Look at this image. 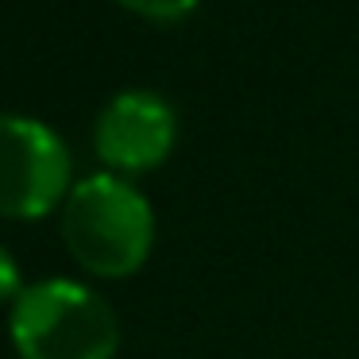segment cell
Listing matches in <instances>:
<instances>
[{"label":"cell","mask_w":359,"mask_h":359,"mask_svg":"<svg viewBox=\"0 0 359 359\" xmlns=\"http://www.w3.org/2000/svg\"><path fill=\"white\" fill-rule=\"evenodd\" d=\"M12 340L24 359H112L116 317L78 282H43L16 297Z\"/></svg>","instance_id":"7a4b0ae2"},{"label":"cell","mask_w":359,"mask_h":359,"mask_svg":"<svg viewBox=\"0 0 359 359\" xmlns=\"http://www.w3.org/2000/svg\"><path fill=\"white\" fill-rule=\"evenodd\" d=\"M151 232H155V220H151L147 201L112 174L78 182L74 194L66 197V248L93 274L124 278L140 271L151 251Z\"/></svg>","instance_id":"6da1fadb"},{"label":"cell","mask_w":359,"mask_h":359,"mask_svg":"<svg viewBox=\"0 0 359 359\" xmlns=\"http://www.w3.org/2000/svg\"><path fill=\"white\" fill-rule=\"evenodd\" d=\"M120 4L140 12V16H147V20H158V24H174V20H182L194 8L197 0H120Z\"/></svg>","instance_id":"5b68a950"},{"label":"cell","mask_w":359,"mask_h":359,"mask_svg":"<svg viewBox=\"0 0 359 359\" xmlns=\"http://www.w3.org/2000/svg\"><path fill=\"white\" fill-rule=\"evenodd\" d=\"M174 147V112L151 93H120L97 120V151L116 170H151Z\"/></svg>","instance_id":"277c9868"},{"label":"cell","mask_w":359,"mask_h":359,"mask_svg":"<svg viewBox=\"0 0 359 359\" xmlns=\"http://www.w3.org/2000/svg\"><path fill=\"white\" fill-rule=\"evenodd\" d=\"M70 186V155L50 128L0 112V217H43Z\"/></svg>","instance_id":"3957f363"},{"label":"cell","mask_w":359,"mask_h":359,"mask_svg":"<svg viewBox=\"0 0 359 359\" xmlns=\"http://www.w3.org/2000/svg\"><path fill=\"white\" fill-rule=\"evenodd\" d=\"M20 271H16V259L8 251L0 248V302H8V297H20Z\"/></svg>","instance_id":"8992f818"}]
</instances>
